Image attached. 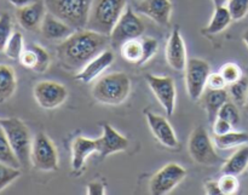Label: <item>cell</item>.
Wrapping results in <instances>:
<instances>
[{"instance_id": "obj_1", "label": "cell", "mask_w": 248, "mask_h": 195, "mask_svg": "<svg viewBox=\"0 0 248 195\" xmlns=\"http://www.w3.org/2000/svg\"><path fill=\"white\" fill-rule=\"evenodd\" d=\"M109 44L108 35L85 28L75 31L61 41L56 52L64 69L80 72L90 61L106 51Z\"/></svg>"}, {"instance_id": "obj_2", "label": "cell", "mask_w": 248, "mask_h": 195, "mask_svg": "<svg viewBox=\"0 0 248 195\" xmlns=\"http://www.w3.org/2000/svg\"><path fill=\"white\" fill-rule=\"evenodd\" d=\"M131 92V79L121 72L102 75L92 87V96L97 102L119 106L127 99Z\"/></svg>"}, {"instance_id": "obj_3", "label": "cell", "mask_w": 248, "mask_h": 195, "mask_svg": "<svg viewBox=\"0 0 248 195\" xmlns=\"http://www.w3.org/2000/svg\"><path fill=\"white\" fill-rule=\"evenodd\" d=\"M126 7L127 0H92L86 28L109 36Z\"/></svg>"}, {"instance_id": "obj_4", "label": "cell", "mask_w": 248, "mask_h": 195, "mask_svg": "<svg viewBox=\"0 0 248 195\" xmlns=\"http://www.w3.org/2000/svg\"><path fill=\"white\" fill-rule=\"evenodd\" d=\"M91 4L92 0H45L47 11L74 31L87 27Z\"/></svg>"}, {"instance_id": "obj_5", "label": "cell", "mask_w": 248, "mask_h": 195, "mask_svg": "<svg viewBox=\"0 0 248 195\" xmlns=\"http://www.w3.org/2000/svg\"><path fill=\"white\" fill-rule=\"evenodd\" d=\"M0 125L4 129L15 155L18 159L22 167H27L31 164V152L33 138L28 126L17 118L0 119Z\"/></svg>"}, {"instance_id": "obj_6", "label": "cell", "mask_w": 248, "mask_h": 195, "mask_svg": "<svg viewBox=\"0 0 248 195\" xmlns=\"http://www.w3.org/2000/svg\"><path fill=\"white\" fill-rule=\"evenodd\" d=\"M31 164L40 171H55L58 169V152L46 133L39 132L33 138Z\"/></svg>"}, {"instance_id": "obj_7", "label": "cell", "mask_w": 248, "mask_h": 195, "mask_svg": "<svg viewBox=\"0 0 248 195\" xmlns=\"http://www.w3.org/2000/svg\"><path fill=\"white\" fill-rule=\"evenodd\" d=\"M188 150L191 159L200 165H216L220 158L216 153L210 135L203 126H198L193 130L188 142Z\"/></svg>"}, {"instance_id": "obj_8", "label": "cell", "mask_w": 248, "mask_h": 195, "mask_svg": "<svg viewBox=\"0 0 248 195\" xmlns=\"http://www.w3.org/2000/svg\"><path fill=\"white\" fill-rule=\"evenodd\" d=\"M144 31L145 24L136 15L132 7L127 6L109 35L110 44L114 48H120L125 41L140 38Z\"/></svg>"}, {"instance_id": "obj_9", "label": "cell", "mask_w": 248, "mask_h": 195, "mask_svg": "<svg viewBox=\"0 0 248 195\" xmlns=\"http://www.w3.org/2000/svg\"><path fill=\"white\" fill-rule=\"evenodd\" d=\"M210 74V65L205 60L200 58L188 60L184 68V81H186V92L191 101H199L202 96Z\"/></svg>"}, {"instance_id": "obj_10", "label": "cell", "mask_w": 248, "mask_h": 195, "mask_svg": "<svg viewBox=\"0 0 248 195\" xmlns=\"http://www.w3.org/2000/svg\"><path fill=\"white\" fill-rule=\"evenodd\" d=\"M186 177V170L181 165L170 162L161 167L149 183V192L153 195L169 194Z\"/></svg>"}, {"instance_id": "obj_11", "label": "cell", "mask_w": 248, "mask_h": 195, "mask_svg": "<svg viewBox=\"0 0 248 195\" xmlns=\"http://www.w3.org/2000/svg\"><path fill=\"white\" fill-rule=\"evenodd\" d=\"M36 103L46 111L58 108L68 98V90L63 84L52 80L36 82L33 90Z\"/></svg>"}, {"instance_id": "obj_12", "label": "cell", "mask_w": 248, "mask_h": 195, "mask_svg": "<svg viewBox=\"0 0 248 195\" xmlns=\"http://www.w3.org/2000/svg\"><path fill=\"white\" fill-rule=\"evenodd\" d=\"M148 85L150 90L156 97L159 103L165 109L167 115H172L176 107V84L173 78L165 75V77H156L153 74L145 75Z\"/></svg>"}, {"instance_id": "obj_13", "label": "cell", "mask_w": 248, "mask_h": 195, "mask_svg": "<svg viewBox=\"0 0 248 195\" xmlns=\"http://www.w3.org/2000/svg\"><path fill=\"white\" fill-rule=\"evenodd\" d=\"M145 118H147L150 131H152L153 136L157 140V142L161 143L164 147L170 148V149L178 148V138H177L173 128L167 121L166 118L159 115V114L152 113V112H147Z\"/></svg>"}, {"instance_id": "obj_14", "label": "cell", "mask_w": 248, "mask_h": 195, "mask_svg": "<svg viewBox=\"0 0 248 195\" xmlns=\"http://www.w3.org/2000/svg\"><path fill=\"white\" fill-rule=\"evenodd\" d=\"M98 140V154L101 158H107L108 155L118 152H124L128 147V140L119 133L115 129L109 124L102 125V136Z\"/></svg>"}, {"instance_id": "obj_15", "label": "cell", "mask_w": 248, "mask_h": 195, "mask_svg": "<svg viewBox=\"0 0 248 195\" xmlns=\"http://www.w3.org/2000/svg\"><path fill=\"white\" fill-rule=\"evenodd\" d=\"M46 12H47V9H46L45 0H36L27 6L17 9L16 18L22 28L34 32L36 29H40L41 22Z\"/></svg>"}, {"instance_id": "obj_16", "label": "cell", "mask_w": 248, "mask_h": 195, "mask_svg": "<svg viewBox=\"0 0 248 195\" xmlns=\"http://www.w3.org/2000/svg\"><path fill=\"white\" fill-rule=\"evenodd\" d=\"M114 62V53L110 50H106L98 56L90 61L80 72H78L75 80L84 84H89V82L93 81V80L98 79L99 75L103 72H106L111 63Z\"/></svg>"}, {"instance_id": "obj_17", "label": "cell", "mask_w": 248, "mask_h": 195, "mask_svg": "<svg viewBox=\"0 0 248 195\" xmlns=\"http://www.w3.org/2000/svg\"><path fill=\"white\" fill-rule=\"evenodd\" d=\"M166 61L170 67L174 70L182 72L186 68V50L182 34L178 28L174 29L170 35L166 45Z\"/></svg>"}, {"instance_id": "obj_18", "label": "cell", "mask_w": 248, "mask_h": 195, "mask_svg": "<svg viewBox=\"0 0 248 195\" xmlns=\"http://www.w3.org/2000/svg\"><path fill=\"white\" fill-rule=\"evenodd\" d=\"M172 4L170 0H142L136 6L140 14L145 15L156 23L167 26L171 21Z\"/></svg>"}, {"instance_id": "obj_19", "label": "cell", "mask_w": 248, "mask_h": 195, "mask_svg": "<svg viewBox=\"0 0 248 195\" xmlns=\"http://www.w3.org/2000/svg\"><path fill=\"white\" fill-rule=\"evenodd\" d=\"M98 140L86 137H77L72 145V169L74 172L81 171L86 164L87 158L93 153H98Z\"/></svg>"}, {"instance_id": "obj_20", "label": "cell", "mask_w": 248, "mask_h": 195, "mask_svg": "<svg viewBox=\"0 0 248 195\" xmlns=\"http://www.w3.org/2000/svg\"><path fill=\"white\" fill-rule=\"evenodd\" d=\"M40 32L47 40H64L65 38L74 33V29L65 22L61 21L50 12H46L40 26Z\"/></svg>"}, {"instance_id": "obj_21", "label": "cell", "mask_w": 248, "mask_h": 195, "mask_svg": "<svg viewBox=\"0 0 248 195\" xmlns=\"http://www.w3.org/2000/svg\"><path fill=\"white\" fill-rule=\"evenodd\" d=\"M200 99L201 106L203 107L208 115V120L215 121L220 108L229 101V91L227 89L213 90L206 87Z\"/></svg>"}, {"instance_id": "obj_22", "label": "cell", "mask_w": 248, "mask_h": 195, "mask_svg": "<svg viewBox=\"0 0 248 195\" xmlns=\"http://www.w3.org/2000/svg\"><path fill=\"white\" fill-rule=\"evenodd\" d=\"M248 167V145L241 146L222 167L223 174H230L239 176Z\"/></svg>"}, {"instance_id": "obj_23", "label": "cell", "mask_w": 248, "mask_h": 195, "mask_svg": "<svg viewBox=\"0 0 248 195\" xmlns=\"http://www.w3.org/2000/svg\"><path fill=\"white\" fill-rule=\"evenodd\" d=\"M17 87L15 70L7 65H0V102H5L14 96Z\"/></svg>"}, {"instance_id": "obj_24", "label": "cell", "mask_w": 248, "mask_h": 195, "mask_svg": "<svg viewBox=\"0 0 248 195\" xmlns=\"http://www.w3.org/2000/svg\"><path fill=\"white\" fill-rule=\"evenodd\" d=\"M234 21L230 15L229 10L227 6H215V12L211 18L208 26L205 28V33L213 35V34H218L220 32L225 31L230 23Z\"/></svg>"}, {"instance_id": "obj_25", "label": "cell", "mask_w": 248, "mask_h": 195, "mask_svg": "<svg viewBox=\"0 0 248 195\" xmlns=\"http://www.w3.org/2000/svg\"><path fill=\"white\" fill-rule=\"evenodd\" d=\"M213 143H215L218 149L222 150L248 145V132L232 130L230 132L224 133V135H215Z\"/></svg>"}, {"instance_id": "obj_26", "label": "cell", "mask_w": 248, "mask_h": 195, "mask_svg": "<svg viewBox=\"0 0 248 195\" xmlns=\"http://www.w3.org/2000/svg\"><path fill=\"white\" fill-rule=\"evenodd\" d=\"M120 53L121 57L127 61L128 63L140 65L143 56L142 41H140L138 39H131V40L125 41L120 46Z\"/></svg>"}, {"instance_id": "obj_27", "label": "cell", "mask_w": 248, "mask_h": 195, "mask_svg": "<svg viewBox=\"0 0 248 195\" xmlns=\"http://www.w3.org/2000/svg\"><path fill=\"white\" fill-rule=\"evenodd\" d=\"M0 162L9 165V166L17 167V169L22 167L18 159L15 155L14 150H12L11 145H10L6 133H5L1 125H0Z\"/></svg>"}, {"instance_id": "obj_28", "label": "cell", "mask_w": 248, "mask_h": 195, "mask_svg": "<svg viewBox=\"0 0 248 195\" xmlns=\"http://www.w3.org/2000/svg\"><path fill=\"white\" fill-rule=\"evenodd\" d=\"M24 40L23 35L19 32H14L11 35V38L9 39V41L5 45V49L2 52L6 55V57H9L10 60H19L22 52L24 50Z\"/></svg>"}, {"instance_id": "obj_29", "label": "cell", "mask_w": 248, "mask_h": 195, "mask_svg": "<svg viewBox=\"0 0 248 195\" xmlns=\"http://www.w3.org/2000/svg\"><path fill=\"white\" fill-rule=\"evenodd\" d=\"M228 86H229L230 96L234 99L235 103L245 104L248 94V80L246 78L242 77L236 82H232V84L228 85Z\"/></svg>"}, {"instance_id": "obj_30", "label": "cell", "mask_w": 248, "mask_h": 195, "mask_svg": "<svg viewBox=\"0 0 248 195\" xmlns=\"http://www.w3.org/2000/svg\"><path fill=\"white\" fill-rule=\"evenodd\" d=\"M21 177V170L0 162V192Z\"/></svg>"}, {"instance_id": "obj_31", "label": "cell", "mask_w": 248, "mask_h": 195, "mask_svg": "<svg viewBox=\"0 0 248 195\" xmlns=\"http://www.w3.org/2000/svg\"><path fill=\"white\" fill-rule=\"evenodd\" d=\"M218 118H222L224 120L229 121L232 126H237L240 124V112L236 104L232 101H228L224 106L220 108L218 113Z\"/></svg>"}, {"instance_id": "obj_32", "label": "cell", "mask_w": 248, "mask_h": 195, "mask_svg": "<svg viewBox=\"0 0 248 195\" xmlns=\"http://www.w3.org/2000/svg\"><path fill=\"white\" fill-rule=\"evenodd\" d=\"M12 35V19L7 12L0 15V51H4L5 45Z\"/></svg>"}, {"instance_id": "obj_33", "label": "cell", "mask_w": 248, "mask_h": 195, "mask_svg": "<svg viewBox=\"0 0 248 195\" xmlns=\"http://www.w3.org/2000/svg\"><path fill=\"white\" fill-rule=\"evenodd\" d=\"M31 48L34 49L36 53V67L34 72L36 73H45L48 69L51 63V57L47 51L39 44H31Z\"/></svg>"}, {"instance_id": "obj_34", "label": "cell", "mask_w": 248, "mask_h": 195, "mask_svg": "<svg viewBox=\"0 0 248 195\" xmlns=\"http://www.w3.org/2000/svg\"><path fill=\"white\" fill-rule=\"evenodd\" d=\"M227 7L234 21H240L248 15V0H229Z\"/></svg>"}, {"instance_id": "obj_35", "label": "cell", "mask_w": 248, "mask_h": 195, "mask_svg": "<svg viewBox=\"0 0 248 195\" xmlns=\"http://www.w3.org/2000/svg\"><path fill=\"white\" fill-rule=\"evenodd\" d=\"M218 186H219L222 194H235L239 191V179H237V176H235V175L224 174L220 177L219 181H218Z\"/></svg>"}, {"instance_id": "obj_36", "label": "cell", "mask_w": 248, "mask_h": 195, "mask_svg": "<svg viewBox=\"0 0 248 195\" xmlns=\"http://www.w3.org/2000/svg\"><path fill=\"white\" fill-rule=\"evenodd\" d=\"M219 73L224 78L228 85L232 84V82H236L237 80H240L242 78V70L236 63H227V65H223Z\"/></svg>"}, {"instance_id": "obj_37", "label": "cell", "mask_w": 248, "mask_h": 195, "mask_svg": "<svg viewBox=\"0 0 248 195\" xmlns=\"http://www.w3.org/2000/svg\"><path fill=\"white\" fill-rule=\"evenodd\" d=\"M143 45V56L142 61H140V65L147 63L150 58L154 57V55H156L157 50H159V43H157L156 39L154 38H144L142 40Z\"/></svg>"}, {"instance_id": "obj_38", "label": "cell", "mask_w": 248, "mask_h": 195, "mask_svg": "<svg viewBox=\"0 0 248 195\" xmlns=\"http://www.w3.org/2000/svg\"><path fill=\"white\" fill-rule=\"evenodd\" d=\"M19 63L23 65L27 69L34 70L36 67V53L34 51V49L31 45L28 48H26L22 52L21 57H19Z\"/></svg>"}, {"instance_id": "obj_39", "label": "cell", "mask_w": 248, "mask_h": 195, "mask_svg": "<svg viewBox=\"0 0 248 195\" xmlns=\"http://www.w3.org/2000/svg\"><path fill=\"white\" fill-rule=\"evenodd\" d=\"M225 86H228V84L220 73H212V74L208 75L207 85H206L207 89L219 90V89H225Z\"/></svg>"}, {"instance_id": "obj_40", "label": "cell", "mask_w": 248, "mask_h": 195, "mask_svg": "<svg viewBox=\"0 0 248 195\" xmlns=\"http://www.w3.org/2000/svg\"><path fill=\"white\" fill-rule=\"evenodd\" d=\"M234 126L229 123V121L224 120L222 118H216V120L213 121V133L215 135H224V133L230 132L232 130Z\"/></svg>"}, {"instance_id": "obj_41", "label": "cell", "mask_w": 248, "mask_h": 195, "mask_svg": "<svg viewBox=\"0 0 248 195\" xmlns=\"http://www.w3.org/2000/svg\"><path fill=\"white\" fill-rule=\"evenodd\" d=\"M86 192L89 195H103L106 194V186L101 182H90Z\"/></svg>"}, {"instance_id": "obj_42", "label": "cell", "mask_w": 248, "mask_h": 195, "mask_svg": "<svg viewBox=\"0 0 248 195\" xmlns=\"http://www.w3.org/2000/svg\"><path fill=\"white\" fill-rule=\"evenodd\" d=\"M205 192L208 195H222L218 182L216 181H207L205 183Z\"/></svg>"}, {"instance_id": "obj_43", "label": "cell", "mask_w": 248, "mask_h": 195, "mask_svg": "<svg viewBox=\"0 0 248 195\" xmlns=\"http://www.w3.org/2000/svg\"><path fill=\"white\" fill-rule=\"evenodd\" d=\"M34 1H36V0H9L10 4L14 5V6L17 7V9L27 6V5L31 4V2H34Z\"/></svg>"}, {"instance_id": "obj_44", "label": "cell", "mask_w": 248, "mask_h": 195, "mask_svg": "<svg viewBox=\"0 0 248 195\" xmlns=\"http://www.w3.org/2000/svg\"><path fill=\"white\" fill-rule=\"evenodd\" d=\"M212 1L215 4V6H227L229 0H212Z\"/></svg>"}, {"instance_id": "obj_45", "label": "cell", "mask_w": 248, "mask_h": 195, "mask_svg": "<svg viewBox=\"0 0 248 195\" xmlns=\"http://www.w3.org/2000/svg\"><path fill=\"white\" fill-rule=\"evenodd\" d=\"M242 39H244V43L246 44V46L248 48V29H246L245 33L242 34Z\"/></svg>"}, {"instance_id": "obj_46", "label": "cell", "mask_w": 248, "mask_h": 195, "mask_svg": "<svg viewBox=\"0 0 248 195\" xmlns=\"http://www.w3.org/2000/svg\"><path fill=\"white\" fill-rule=\"evenodd\" d=\"M245 106H246V109L248 112V94H247V97H246V102H245Z\"/></svg>"}]
</instances>
